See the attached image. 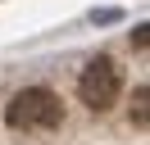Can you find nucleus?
Masks as SVG:
<instances>
[{
    "label": "nucleus",
    "instance_id": "f257e3e1",
    "mask_svg": "<svg viewBox=\"0 0 150 145\" xmlns=\"http://www.w3.org/2000/svg\"><path fill=\"white\" fill-rule=\"evenodd\" d=\"M5 122L14 132H55L64 122V100L50 86H23L18 95L5 104Z\"/></svg>",
    "mask_w": 150,
    "mask_h": 145
},
{
    "label": "nucleus",
    "instance_id": "7ed1b4c3",
    "mask_svg": "<svg viewBox=\"0 0 150 145\" xmlns=\"http://www.w3.org/2000/svg\"><path fill=\"white\" fill-rule=\"evenodd\" d=\"M146 95H150L146 86H137V95H132V122L137 127H146Z\"/></svg>",
    "mask_w": 150,
    "mask_h": 145
},
{
    "label": "nucleus",
    "instance_id": "f03ea898",
    "mask_svg": "<svg viewBox=\"0 0 150 145\" xmlns=\"http://www.w3.org/2000/svg\"><path fill=\"white\" fill-rule=\"evenodd\" d=\"M77 95H82V104L91 109V113H109V109L118 104V95H123L118 63H114L109 54H96L82 68V77H77Z\"/></svg>",
    "mask_w": 150,
    "mask_h": 145
}]
</instances>
